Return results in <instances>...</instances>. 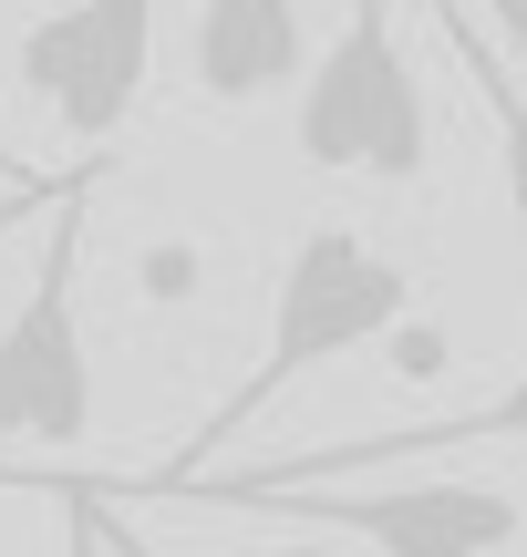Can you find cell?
<instances>
[{
    "instance_id": "6da1fadb",
    "label": "cell",
    "mask_w": 527,
    "mask_h": 557,
    "mask_svg": "<svg viewBox=\"0 0 527 557\" xmlns=\"http://www.w3.org/2000/svg\"><path fill=\"white\" fill-rule=\"evenodd\" d=\"M404 320H414V269L393 259V248H372L363 227H310V238L290 248V269H280V299H269V351H259V372L218 393V413L186 434V455L156 475V496H186L197 475H218V455H228L238 423H259L290 382H310L321 361L363 351V341L404 331Z\"/></svg>"
},
{
    "instance_id": "3957f363",
    "label": "cell",
    "mask_w": 527,
    "mask_h": 557,
    "mask_svg": "<svg viewBox=\"0 0 527 557\" xmlns=\"http://www.w3.org/2000/svg\"><path fill=\"white\" fill-rule=\"evenodd\" d=\"M197 506H218V517H248V527H342V537L383 547V557H507L527 506L507 485H393V496H331V485H186Z\"/></svg>"
},
{
    "instance_id": "7a4b0ae2",
    "label": "cell",
    "mask_w": 527,
    "mask_h": 557,
    "mask_svg": "<svg viewBox=\"0 0 527 557\" xmlns=\"http://www.w3.org/2000/svg\"><path fill=\"white\" fill-rule=\"evenodd\" d=\"M301 156L331 176H372V186H414L434 156V114L414 83L404 41L383 11H342V32L310 52L301 83Z\"/></svg>"
},
{
    "instance_id": "8fae6325",
    "label": "cell",
    "mask_w": 527,
    "mask_h": 557,
    "mask_svg": "<svg viewBox=\"0 0 527 557\" xmlns=\"http://www.w3.org/2000/svg\"><path fill=\"white\" fill-rule=\"evenodd\" d=\"M0 186H11V197H32V186H52V176H11V156H0Z\"/></svg>"
},
{
    "instance_id": "7c38bea8",
    "label": "cell",
    "mask_w": 527,
    "mask_h": 557,
    "mask_svg": "<svg viewBox=\"0 0 527 557\" xmlns=\"http://www.w3.org/2000/svg\"><path fill=\"white\" fill-rule=\"evenodd\" d=\"M114 557H145V547H135V537H114Z\"/></svg>"
},
{
    "instance_id": "30bf717a",
    "label": "cell",
    "mask_w": 527,
    "mask_h": 557,
    "mask_svg": "<svg viewBox=\"0 0 527 557\" xmlns=\"http://www.w3.org/2000/svg\"><path fill=\"white\" fill-rule=\"evenodd\" d=\"M145 278H156V289H166V299H176V289H197V259H186V248H166V259H156V269H145Z\"/></svg>"
},
{
    "instance_id": "4fadbf2b",
    "label": "cell",
    "mask_w": 527,
    "mask_h": 557,
    "mask_svg": "<svg viewBox=\"0 0 527 557\" xmlns=\"http://www.w3.org/2000/svg\"><path fill=\"white\" fill-rule=\"evenodd\" d=\"M52 197H62V186H52ZM52 197H41V207H52ZM0 218H21V207H0Z\"/></svg>"
},
{
    "instance_id": "5bb4252c",
    "label": "cell",
    "mask_w": 527,
    "mask_h": 557,
    "mask_svg": "<svg viewBox=\"0 0 527 557\" xmlns=\"http://www.w3.org/2000/svg\"><path fill=\"white\" fill-rule=\"evenodd\" d=\"M290 557H321V547H290Z\"/></svg>"
},
{
    "instance_id": "9c48e42d",
    "label": "cell",
    "mask_w": 527,
    "mask_h": 557,
    "mask_svg": "<svg viewBox=\"0 0 527 557\" xmlns=\"http://www.w3.org/2000/svg\"><path fill=\"white\" fill-rule=\"evenodd\" d=\"M103 537H114L103 496H94V485H62V557H103Z\"/></svg>"
},
{
    "instance_id": "ba28073f",
    "label": "cell",
    "mask_w": 527,
    "mask_h": 557,
    "mask_svg": "<svg viewBox=\"0 0 527 557\" xmlns=\"http://www.w3.org/2000/svg\"><path fill=\"white\" fill-rule=\"evenodd\" d=\"M434 32L455 41V62H466L476 103L497 114V145H507V218H517V238H527V73H517V62H497V52H487V32H476L466 11H434Z\"/></svg>"
},
{
    "instance_id": "8992f818",
    "label": "cell",
    "mask_w": 527,
    "mask_h": 557,
    "mask_svg": "<svg viewBox=\"0 0 527 557\" xmlns=\"http://www.w3.org/2000/svg\"><path fill=\"white\" fill-rule=\"evenodd\" d=\"M455 444H527V372L497 382L466 413H445V423H393V434H363V444L280 455V465H248V475H228V485H342V475H383V465H414V455H455Z\"/></svg>"
},
{
    "instance_id": "277c9868",
    "label": "cell",
    "mask_w": 527,
    "mask_h": 557,
    "mask_svg": "<svg viewBox=\"0 0 527 557\" xmlns=\"http://www.w3.org/2000/svg\"><path fill=\"white\" fill-rule=\"evenodd\" d=\"M83 207V197H73ZM73 207L0 331V444H73L94 423V351H83V259H73Z\"/></svg>"
},
{
    "instance_id": "52a82bcc",
    "label": "cell",
    "mask_w": 527,
    "mask_h": 557,
    "mask_svg": "<svg viewBox=\"0 0 527 557\" xmlns=\"http://www.w3.org/2000/svg\"><path fill=\"white\" fill-rule=\"evenodd\" d=\"M186 52H197V94L207 103H259V94L310 73V21L290 0H207L186 21Z\"/></svg>"
},
{
    "instance_id": "5b68a950",
    "label": "cell",
    "mask_w": 527,
    "mask_h": 557,
    "mask_svg": "<svg viewBox=\"0 0 527 557\" xmlns=\"http://www.w3.org/2000/svg\"><path fill=\"white\" fill-rule=\"evenodd\" d=\"M145 73H156V11L145 0H83V11H52L21 32V94L83 145L124 135V114L145 103Z\"/></svg>"
}]
</instances>
